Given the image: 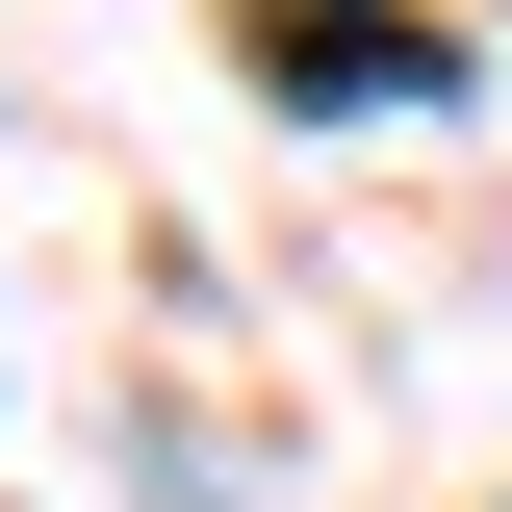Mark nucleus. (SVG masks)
<instances>
[{
	"mask_svg": "<svg viewBox=\"0 0 512 512\" xmlns=\"http://www.w3.org/2000/svg\"><path fill=\"white\" fill-rule=\"evenodd\" d=\"M256 52H282V77H308V103H436V26H359V0H256Z\"/></svg>",
	"mask_w": 512,
	"mask_h": 512,
	"instance_id": "f257e3e1",
	"label": "nucleus"
}]
</instances>
